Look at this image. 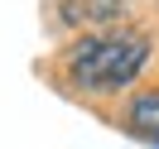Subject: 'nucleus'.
<instances>
[{"label": "nucleus", "instance_id": "nucleus-2", "mask_svg": "<svg viewBox=\"0 0 159 149\" xmlns=\"http://www.w3.org/2000/svg\"><path fill=\"white\" fill-rule=\"evenodd\" d=\"M58 15L63 24H77V29H101L125 15V0H58Z\"/></svg>", "mask_w": 159, "mask_h": 149}, {"label": "nucleus", "instance_id": "nucleus-3", "mask_svg": "<svg viewBox=\"0 0 159 149\" xmlns=\"http://www.w3.org/2000/svg\"><path fill=\"white\" fill-rule=\"evenodd\" d=\"M125 125L135 130L145 144H154V149H159V91H149V96L130 101V111H125Z\"/></svg>", "mask_w": 159, "mask_h": 149}, {"label": "nucleus", "instance_id": "nucleus-1", "mask_svg": "<svg viewBox=\"0 0 159 149\" xmlns=\"http://www.w3.org/2000/svg\"><path fill=\"white\" fill-rule=\"evenodd\" d=\"M149 63V39L145 34H87L77 48L68 53V77L82 91H120L140 77V68Z\"/></svg>", "mask_w": 159, "mask_h": 149}]
</instances>
